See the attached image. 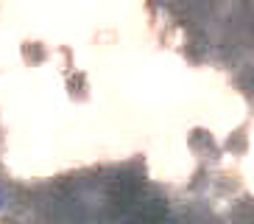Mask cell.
Returning <instances> with one entry per match:
<instances>
[{"label":"cell","mask_w":254,"mask_h":224,"mask_svg":"<svg viewBox=\"0 0 254 224\" xmlns=\"http://www.w3.org/2000/svg\"><path fill=\"white\" fill-rule=\"evenodd\" d=\"M6 205H8V196H6V194H3V191H0V210L6 208Z\"/></svg>","instance_id":"6da1fadb"}]
</instances>
